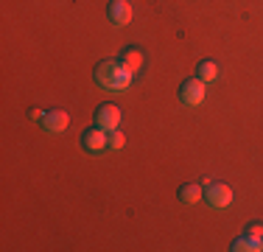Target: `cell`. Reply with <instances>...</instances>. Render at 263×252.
I'll list each match as a JSON object with an SVG mask.
<instances>
[{"label": "cell", "mask_w": 263, "mask_h": 252, "mask_svg": "<svg viewBox=\"0 0 263 252\" xmlns=\"http://www.w3.org/2000/svg\"><path fill=\"white\" fill-rule=\"evenodd\" d=\"M96 81L104 87V90H109V93H126L129 87H132V81H135V73L126 70V67H123L118 59L115 62L106 59V62H98Z\"/></svg>", "instance_id": "cell-1"}, {"label": "cell", "mask_w": 263, "mask_h": 252, "mask_svg": "<svg viewBox=\"0 0 263 252\" xmlns=\"http://www.w3.org/2000/svg\"><path fill=\"white\" fill-rule=\"evenodd\" d=\"M204 205L210 210H227L233 205V188L224 182H208L204 185Z\"/></svg>", "instance_id": "cell-2"}, {"label": "cell", "mask_w": 263, "mask_h": 252, "mask_svg": "<svg viewBox=\"0 0 263 252\" xmlns=\"http://www.w3.org/2000/svg\"><path fill=\"white\" fill-rule=\"evenodd\" d=\"M204 98H208V81H202L199 76L182 81V87H179V101H182L185 106H202Z\"/></svg>", "instance_id": "cell-3"}, {"label": "cell", "mask_w": 263, "mask_h": 252, "mask_svg": "<svg viewBox=\"0 0 263 252\" xmlns=\"http://www.w3.org/2000/svg\"><path fill=\"white\" fill-rule=\"evenodd\" d=\"M40 126L48 132V135H62V132L70 126V115H67L65 110H48V112H42Z\"/></svg>", "instance_id": "cell-4"}, {"label": "cell", "mask_w": 263, "mask_h": 252, "mask_svg": "<svg viewBox=\"0 0 263 252\" xmlns=\"http://www.w3.org/2000/svg\"><path fill=\"white\" fill-rule=\"evenodd\" d=\"M106 137H109V132L101 129V126L87 129L84 135H81V149H84L87 154H101V151H106Z\"/></svg>", "instance_id": "cell-5"}, {"label": "cell", "mask_w": 263, "mask_h": 252, "mask_svg": "<svg viewBox=\"0 0 263 252\" xmlns=\"http://www.w3.org/2000/svg\"><path fill=\"white\" fill-rule=\"evenodd\" d=\"M121 106H115V104H101L98 106V112H96V126H101V129L106 132H112V129H118L121 126Z\"/></svg>", "instance_id": "cell-6"}, {"label": "cell", "mask_w": 263, "mask_h": 252, "mask_svg": "<svg viewBox=\"0 0 263 252\" xmlns=\"http://www.w3.org/2000/svg\"><path fill=\"white\" fill-rule=\"evenodd\" d=\"M106 14H109V23H112V25H118V28H121V25L132 23V17H135V9H132L126 0H112V3H109V11H106Z\"/></svg>", "instance_id": "cell-7"}, {"label": "cell", "mask_w": 263, "mask_h": 252, "mask_svg": "<svg viewBox=\"0 0 263 252\" xmlns=\"http://www.w3.org/2000/svg\"><path fill=\"white\" fill-rule=\"evenodd\" d=\"M118 62H121L126 70H132V73L137 76V73L143 70V65H146V56H143L140 48H126V50L121 53V59H118Z\"/></svg>", "instance_id": "cell-8"}, {"label": "cell", "mask_w": 263, "mask_h": 252, "mask_svg": "<svg viewBox=\"0 0 263 252\" xmlns=\"http://www.w3.org/2000/svg\"><path fill=\"white\" fill-rule=\"evenodd\" d=\"M179 202L182 205H196V202H204V188L199 182H185L179 188Z\"/></svg>", "instance_id": "cell-9"}, {"label": "cell", "mask_w": 263, "mask_h": 252, "mask_svg": "<svg viewBox=\"0 0 263 252\" xmlns=\"http://www.w3.org/2000/svg\"><path fill=\"white\" fill-rule=\"evenodd\" d=\"M233 252H260L263 249V238H252V236H241L233 241Z\"/></svg>", "instance_id": "cell-10"}, {"label": "cell", "mask_w": 263, "mask_h": 252, "mask_svg": "<svg viewBox=\"0 0 263 252\" xmlns=\"http://www.w3.org/2000/svg\"><path fill=\"white\" fill-rule=\"evenodd\" d=\"M196 76H199L202 81H208V84H210V81H216V79H218V65H216L213 59H204V62H199V67H196Z\"/></svg>", "instance_id": "cell-11"}, {"label": "cell", "mask_w": 263, "mask_h": 252, "mask_svg": "<svg viewBox=\"0 0 263 252\" xmlns=\"http://www.w3.org/2000/svg\"><path fill=\"white\" fill-rule=\"evenodd\" d=\"M123 143H126V137H123L118 129H112V132H109V137H106V149L118 151V149H123Z\"/></svg>", "instance_id": "cell-12"}, {"label": "cell", "mask_w": 263, "mask_h": 252, "mask_svg": "<svg viewBox=\"0 0 263 252\" xmlns=\"http://www.w3.org/2000/svg\"><path fill=\"white\" fill-rule=\"evenodd\" d=\"M247 236H252V238H263V224L260 222H252L247 227Z\"/></svg>", "instance_id": "cell-13"}]
</instances>
